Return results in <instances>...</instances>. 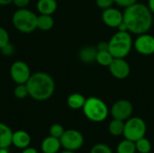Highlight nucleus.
Returning a JSON list of instances; mask_svg holds the SVG:
<instances>
[{
  "label": "nucleus",
  "mask_w": 154,
  "mask_h": 153,
  "mask_svg": "<svg viewBox=\"0 0 154 153\" xmlns=\"http://www.w3.org/2000/svg\"><path fill=\"white\" fill-rule=\"evenodd\" d=\"M124 23L130 33L136 35L148 32L153 23V14L148 5L135 3L125 8L123 13Z\"/></svg>",
  "instance_id": "1"
},
{
  "label": "nucleus",
  "mask_w": 154,
  "mask_h": 153,
  "mask_svg": "<svg viewBox=\"0 0 154 153\" xmlns=\"http://www.w3.org/2000/svg\"><path fill=\"white\" fill-rule=\"evenodd\" d=\"M29 96L37 101H45L51 98L55 91V82L46 72H36L31 75L26 82Z\"/></svg>",
  "instance_id": "2"
},
{
  "label": "nucleus",
  "mask_w": 154,
  "mask_h": 153,
  "mask_svg": "<svg viewBox=\"0 0 154 153\" xmlns=\"http://www.w3.org/2000/svg\"><path fill=\"white\" fill-rule=\"evenodd\" d=\"M108 46V50L114 58L125 59L131 52L134 46L131 33L118 31L109 40Z\"/></svg>",
  "instance_id": "3"
},
{
  "label": "nucleus",
  "mask_w": 154,
  "mask_h": 153,
  "mask_svg": "<svg viewBox=\"0 0 154 153\" xmlns=\"http://www.w3.org/2000/svg\"><path fill=\"white\" fill-rule=\"evenodd\" d=\"M82 110L85 116L94 123H101L105 121L109 114L106 104L102 99L96 96L87 98Z\"/></svg>",
  "instance_id": "4"
},
{
  "label": "nucleus",
  "mask_w": 154,
  "mask_h": 153,
  "mask_svg": "<svg viewBox=\"0 0 154 153\" xmlns=\"http://www.w3.org/2000/svg\"><path fill=\"white\" fill-rule=\"evenodd\" d=\"M37 16L29 9L19 8L13 14V24L19 32L31 33L37 29Z\"/></svg>",
  "instance_id": "5"
},
{
  "label": "nucleus",
  "mask_w": 154,
  "mask_h": 153,
  "mask_svg": "<svg viewBox=\"0 0 154 153\" xmlns=\"http://www.w3.org/2000/svg\"><path fill=\"white\" fill-rule=\"evenodd\" d=\"M147 132V125L141 117H130L125 122L124 137L125 139L136 142L143 137H145Z\"/></svg>",
  "instance_id": "6"
},
{
  "label": "nucleus",
  "mask_w": 154,
  "mask_h": 153,
  "mask_svg": "<svg viewBox=\"0 0 154 153\" xmlns=\"http://www.w3.org/2000/svg\"><path fill=\"white\" fill-rule=\"evenodd\" d=\"M61 147L65 150L76 151H79L84 144V137L82 133L77 130L69 129L64 132L60 138Z\"/></svg>",
  "instance_id": "7"
},
{
  "label": "nucleus",
  "mask_w": 154,
  "mask_h": 153,
  "mask_svg": "<svg viewBox=\"0 0 154 153\" xmlns=\"http://www.w3.org/2000/svg\"><path fill=\"white\" fill-rule=\"evenodd\" d=\"M134 113L133 104L126 99H119L116 101L111 107V115L114 119L126 121Z\"/></svg>",
  "instance_id": "8"
},
{
  "label": "nucleus",
  "mask_w": 154,
  "mask_h": 153,
  "mask_svg": "<svg viewBox=\"0 0 154 153\" xmlns=\"http://www.w3.org/2000/svg\"><path fill=\"white\" fill-rule=\"evenodd\" d=\"M31 75L30 68L24 61H14L10 67L11 78L16 84H26Z\"/></svg>",
  "instance_id": "9"
},
{
  "label": "nucleus",
  "mask_w": 154,
  "mask_h": 153,
  "mask_svg": "<svg viewBox=\"0 0 154 153\" xmlns=\"http://www.w3.org/2000/svg\"><path fill=\"white\" fill-rule=\"evenodd\" d=\"M134 47L141 55H152L154 54V36L148 32L139 34L134 41Z\"/></svg>",
  "instance_id": "10"
},
{
  "label": "nucleus",
  "mask_w": 154,
  "mask_h": 153,
  "mask_svg": "<svg viewBox=\"0 0 154 153\" xmlns=\"http://www.w3.org/2000/svg\"><path fill=\"white\" fill-rule=\"evenodd\" d=\"M111 75L117 79L126 78L131 72L129 63L125 59L115 58L112 63L108 67Z\"/></svg>",
  "instance_id": "11"
},
{
  "label": "nucleus",
  "mask_w": 154,
  "mask_h": 153,
  "mask_svg": "<svg viewBox=\"0 0 154 153\" xmlns=\"http://www.w3.org/2000/svg\"><path fill=\"white\" fill-rule=\"evenodd\" d=\"M102 20L108 27L117 28L124 22V14L120 10L112 6L103 10Z\"/></svg>",
  "instance_id": "12"
},
{
  "label": "nucleus",
  "mask_w": 154,
  "mask_h": 153,
  "mask_svg": "<svg viewBox=\"0 0 154 153\" xmlns=\"http://www.w3.org/2000/svg\"><path fill=\"white\" fill-rule=\"evenodd\" d=\"M31 143V136L25 131H16L13 133L12 144L18 149H25Z\"/></svg>",
  "instance_id": "13"
},
{
  "label": "nucleus",
  "mask_w": 154,
  "mask_h": 153,
  "mask_svg": "<svg viewBox=\"0 0 154 153\" xmlns=\"http://www.w3.org/2000/svg\"><path fill=\"white\" fill-rule=\"evenodd\" d=\"M61 147L60 139L51 135L46 137L41 144V149L43 153H57Z\"/></svg>",
  "instance_id": "14"
},
{
  "label": "nucleus",
  "mask_w": 154,
  "mask_h": 153,
  "mask_svg": "<svg viewBox=\"0 0 154 153\" xmlns=\"http://www.w3.org/2000/svg\"><path fill=\"white\" fill-rule=\"evenodd\" d=\"M97 54V49L94 46H85L79 52V60L87 64L93 63L96 61Z\"/></svg>",
  "instance_id": "15"
},
{
  "label": "nucleus",
  "mask_w": 154,
  "mask_h": 153,
  "mask_svg": "<svg viewBox=\"0 0 154 153\" xmlns=\"http://www.w3.org/2000/svg\"><path fill=\"white\" fill-rule=\"evenodd\" d=\"M13 132L9 126L0 123V148L7 149L12 145Z\"/></svg>",
  "instance_id": "16"
},
{
  "label": "nucleus",
  "mask_w": 154,
  "mask_h": 153,
  "mask_svg": "<svg viewBox=\"0 0 154 153\" xmlns=\"http://www.w3.org/2000/svg\"><path fill=\"white\" fill-rule=\"evenodd\" d=\"M58 4L56 0H38L37 9L41 14H52L57 10Z\"/></svg>",
  "instance_id": "17"
},
{
  "label": "nucleus",
  "mask_w": 154,
  "mask_h": 153,
  "mask_svg": "<svg viewBox=\"0 0 154 153\" xmlns=\"http://www.w3.org/2000/svg\"><path fill=\"white\" fill-rule=\"evenodd\" d=\"M86 97L79 93H73L69 96L67 99V104L69 108L74 109V110H79L83 108L85 102H86Z\"/></svg>",
  "instance_id": "18"
},
{
  "label": "nucleus",
  "mask_w": 154,
  "mask_h": 153,
  "mask_svg": "<svg viewBox=\"0 0 154 153\" xmlns=\"http://www.w3.org/2000/svg\"><path fill=\"white\" fill-rule=\"evenodd\" d=\"M54 25V19L51 14H40L37 16V28L41 31H50Z\"/></svg>",
  "instance_id": "19"
},
{
  "label": "nucleus",
  "mask_w": 154,
  "mask_h": 153,
  "mask_svg": "<svg viewBox=\"0 0 154 153\" xmlns=\"http://www.w3.org/2000/svg\"><path fill=\"white\" fill-rule=\"evenodd\" d=\"M125 130V121L114 119L108 124V132L113 136H120L123 135Z\"/></svg>",
  "instance_id": "20"
},
{
  "label": "nucleus",
  "mask_w": 154,
  "mask_h": 153,
  "mask_svg": "<svg viewBox=\"0 0 154 153\" xmlns=\"http://www.w3.org/2000/svg\"><path fill=\"white\" fill-rule=\"evenodd\" d=\"M117 153H135L136 152V146L135 142L127 139L120 142L116 148Z\"/></svg>",
  "instance_id": "21"
},
{
  "label": "nucleus",
  "mask_w": 154,
  "mask_h": 153,
  "mask_svg": "<svg viewBox=\"0 0 154 153\" xmlns=\"http://www.w3.org/2000/svg\"><path fill=\"white\" fill-rule=\"evenodd\" d=\"M113 55L109 52V50H103V51H97L96 61L103 67H109V65L114 60Z\"/></svg>",
  "instance_id": "22"
},
{
  "label": "nucleus",
  "mask_w": 154,
  "mask_h": 153,
  "mask_svg": "<svg viewBox=\"0 0 154 153\" xmlns=\"http://www.w3.org/2000/svg\"><path fill=\"white\" fill-rule=\"evenodd\" d=\"M135 146H136V151H138L139 153H150L152 151V143L145 137H143L140 140L136 141Z\"/></svg>",
  "instance_id": "23"
},
{
  "label": "nucleus",
  "mask_w": 154,
  "mask_h": 153,
  "mask_svg": "<svg viewBox=\"0 0 154 153\" xmlns=\"http://www.w3.org/2000/svg\"><path fill=\"white\" fill-rule=\"evenodd\" d=\"M14 95L18 99H23L27 96H29L26 84H17V86L14 89Z\"/></svg>",
  "instance_id": "24"
},
{
  "label": "nucleus",
  "mask_w": 154,
  "mask_h": 153,
  "mask_svg": "<svg viewBox=\"0 0 154 153\" xmlns=\"http://www.w3.org/2000/svg\"><path fill=\"white\" fill-rule=\"evenodd\" d=\"M50 135L53 136V137H56L58 139H60L62 134L64 133L65 130H64V127L61 125V124H52L51 127H50Z\"/></svg>",
  "instance_id": "25"
},
{
  "label": "nucleus",
  "mask_w": 154,
  "mask_h": 153,
  "mask_svg": "<svg viewBox=\"0 0 154 153\" xmlns=\"http://www.w3.org/2000/svg\"><path fill=\"white\" fill-rule=\"evenodd\" d=\"M90 153H113V151L108 145L105 143H97L91 148Z\"/></svg>",
  "instance_id": "26"
},
{
  "label": "nucleus",
  "mask_w": 154,
  "mask_h": 153,
  "mask_svg": "<svg viewBox=\"0 0 154 153\" xmlns=\"http://www.w3.org/2000/svg\"><path fill=\"white\" fill-rule=\"evenodd\" d=\"M7 43H9V34L8 32L3 28L0 27V49L5 46Z\"/></svg>",
  "instance_id": "27"
},
{
  "label": "nucleus",
  "mask_w": 154,
  "mask_h": 153,
  "mask_svg": "<svg viewBox=\"0 0 154 153\" xmlns=\"http://www.w3.org/2000/svg\"><path fill=\"white\" fill-rule=\"evenodd\" d=\"M115 4V0H96V5L102 10L112 7Z\"/></svg>",
  "instance_id": "28"
},
{
  "label": "nucleus",
  "mask_w": 154,
  "mask_h": 153,
  "mask_svg": "<svg viewBox=\"0 0 154 153\" xmlns=\"http://www.w3.org/2000/svg\"><path fill=\"white\" fill-rule=\"evenodd\" d=\"M138 0H115V4H116L120 7L126 8L130 5H133L134 4L137 3Z\"/></svg>",
  "instance_id": "29"
},
{
  "label": "nucleus",
  "mask_w": 154,
  "mask_h": 153,
  "mask_svg": "<svg viewBox=\"0 0 154 153\" xmlns=\"http://www.w3.org/2000/svg\"><path fill=\"white\" fill-rule=\"evenodd\" d=\"M1 50V52L5 55V56H10V55H12L14 52V46L9 42V43H7L5 46H4L3 48H1L0 49Z\"/></svg>",
  "instance_id": "30"
},
{
  "label": "nucleus",
  "mask_w": 154,
  "mask_h": 153,
  "mask_svg": "<svg viewBox=\"0 0 154 153\" xmlns=\"http://www.w3.org/2000/svg\"><path fill=\"white\" fill-rule=\"evenodd\" d=\"M13 3L19 8H25L30 4V0H13Z\"/></svg>",
  "instance_id": "31"
},
{
  "label": "nucleus",
  "mask_w": 154,
  "mask_h": 153,
  "mask_svg": "<svg viewBox=\"0 0 154 153\" xmlns=\"http://www.w3.org/2000/svg\"><path fill=\"white\" fill-rule=\"evenodd\" d=\"M108 41H100L97 46V51H103V50H108Z\"/></svg>",
  "instance_id": "32"
},
{
  "label": "nucleus",
  "mask_w": 154,
  "mask_h": 153,
  "mask_svg": "<svg viewBox=\"0 0 154 153\" xmlns=\"http://www.w3.org/2000/svg\"><path fill=\"white\" fill-rule=\"evenodd\" d=\"M22 153H38V151L32 147H27L25 149H23Z\"/></svg>",
  "instance_id": "33"
},
{
  "label": "nucleus",
  "mask_w": 154,
  "mask_h": 153,
  "mask_svg": "<svg viewBox=\"0 0 154 153\" xmlns=\"http://www.w3.org/2000/svg\"><path fill=\"white\" fill-rule=\"evenodd\" d=\"M148 7L152 14H154V0H148Z\"/></svg>",
  "instance_id": "34"
},
{
  "label": "nucleus",
  "mask_w": 154,
  "mask_h": 153,
  "mask_svg": "<svg viewBox=\"0 0 154 153\" xmlns=\"http://www.w3.org/2000/svg\"><path fill=\"white\" fill-rule=\"evenodd\" d=\"M11 3H13V0H0L1 5H7Z\"/></svg>",
  "instance_id": "35"
},
{
  "label": "nucleus",
  "mask_w": 154,
  "mask_h": 153,
  "mask_svg": "<svg viewBox=\"0 0 154 153\" xmlns=\"http://www.w3.org/2000/svg\"><path fill=\"white\" fill-rule=\"evenodd\" d=\"M0 153H9L7 149H1L0 148Z\"/></svg>",
  "instance_id": "36"
},
{
  "label": "nucleus",
  "mask_w": 154,
  "mask_h": 153,
  "mask_svg": "<svg viewBox=\"0 0 154 153\" xmlns=\"http://www.w3.org/2000/svg\"><path fill=\"white\" fill-rule=\"evenodd\" d=\"M60 153H75V151H68V150H65L63 151H61Z\"/></svg>",
  "instance_id": "37"
}]
</instances>
